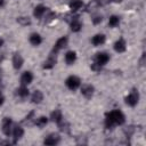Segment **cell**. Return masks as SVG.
Masks as SVG:
<instances>
[{"instance_id":"obj_12","label":"cell","mask_w":146,"mask_h":146,"mask_svg":"<svg viewBox=\"0 0 146 146\" xmlns=\"http://www.w3.org/2000/svg\"><path fill=\"white\" fill-rule=\"evenodd\" d=\"M22 65H23L22 56L19 54H17V52L14 54V56H13V66H14V68L15 70H19L22 67Z\"/></svg>"},{"instance_id":"obj_37","label":"cell","mask_w":146,"mask_h":146,"mask_svg":"<svg viewBox=\"0 0 146 146\" xmlns=\"http://www.w3.org/2000/svg\"><path fill=\"white\" fill-rule=\"evenodd\" d=\"M2 44H3V40H2V39H1V38H0V47H1V46H2Z\"/></svg>"},{"instance_id":"obj_34","label":"cell","mask_w":146,"mask_h":146,"mask_svg":"<svg viewBox=\"0 0 146 146\" xmlns=\"http://www.w3.org/2000/svg\"><path fill=\"white\" fill-rule=\"evenodd\" d=\"M3 100H5V97H3V95L0 92V105L3 104Z\"/></svg>"},{"instance_id":"obj_7","label":"cell","mask_w":146,"mask_h":146,"mask_svg":"<svg viewBox=\"0 0 146 146\" xmlns=\"http://www.w3.org/2000/svg\"><path fill=\"white\" fill-rule=\"evenodd\" d=\"M94 87L91 86V84H83L82 87H81V94L86 97V98H91L92 97V95H94Z\"/></svg>"},{"instance_id":"obj_8","label":"cell","mask_w":146,"mask_h":146,"mask_svg":"<svg viewBox=\"0 0 146 146\" xmlns=\"http://www.w3.org/2000/svg\"><path fill=\"white\" fill-rule=\"evenodd\" d=\"M11 119L10 117H5L2 120V132L6 135V136H9L10 135V128H11Z\"/></svg>"},{"instance_id":"obj_3","label":"cell","mask_w":146,"mask_h":146,"mask_svg":"<svg viewBox=\"0 0 146 146\" xmlns=\"http://www.w3.org/2000/svg\"><path fill=\"white\" fill-rule=\"evenodd\" d=\"M80 79L78 78V76H75V75H71V76H68L67 79H66V81H65V84H66V87L68 88V89H71V90H75L79 86H80Z\"/></svg>"},{"instance_id":"obj_4","label":"cell","mask_w":146,"mask_h":146,"mask_svg":"<svg viewBox=\"0 0 146 146\" xmlns=\"http://www.w3.org/2000/svg\"><path fill=\"white\" fill-rule=\"evenodd\" d=\"M67 41H68L67 36H62V38H59V39L56 41V43L54 44V48H52V50H51V54H55V55H56L60 49H63L64 47H66Z\"/></svg>"},{"instance_id":"obj_17","label":"cell","mask_w":146,"mask_h":146,"mask_svg":"<svg viewBox=\"0 0 146 146\" xmlns=\"http://www.w3.org/2000/svg\"><path fill=\"white\" fill-rule=\"evenodd\" d=\"M50 120H51L52 122H56V123L60 122V121L63 120V114H62V112H60L59 110H55L54 112H51V114H50Z\"/></svg>"},{"instance_id":"obj_9","label":"cell","mask_w":146,"mask_h":146,"mask_svg":"<svg viewBox=\"0 0 146 146\" xmlns=\"http://www.w3.org/2000/svg\"><path fill=\"white\" fill-rule=\"evenodd\" d=\"M56 63H57V58H56L55 54H51V55L48 57V59L43 63V68H46V70H50V68H52V67L55 66Z\"/></svg>"},{"instance_id":"obj_27","label":"cell","mask_w":146,"mask_h":146,"mask_svg":"<svg viewBox=\"0 0 146 146\" xmlns=\"http://www.w3.org/2000/svg\"><path fill=\"white\" fill-rule=\"evenodd\" d=\"M58 128L63 132H68L70 131V124L67 122H63V120L60 122H58Z\"/></svg>"},{"instance_id":"obj_6","label":"cell","mask_w":146,"mask_h":146,"mask_svg":"<svg viewBox=\"0 0 146 146\" xmlns=\"http://www.w3.org/2000/svg\"><path fill=\"white\" fill-rule=\"evenodd\" d=\"M110 60V56H108V54H106V52H98V54H96V56H95V62L97 63V64H99V65H105L107 62Z\"/></svg>"},{"instance_id":"obj_28","label":"cell","mask_w":146,"mask_h":146,"mask_svg":"<svg viewBox=\"0 0 146 146\" xmlns=\"http://www.w3.org/2000/svg\"><path fill=\"white\" fill-rule=\"evenodd\" d=\"M55 13H52V11H49L47 15H46V17H44V23H49L50 21H52L54 18H55Z\"/></svg>"},{"instance_id":"obj_13","label":"cell","mask_w":146,"mask_h":146,"mask_svg":"<svg viewBox=\"0 0 146 146\" xmlns=\"http://www.w3.org/2000/svg\"><path fill=\"white\" fill-rule=\"evenodd\" d=\"M32 80H33V75H32L31 72L26 71V72H24V73L22 74V78H21V82H22V84L27 86V84H30V83L32 82Z\"/></svg>"},{"instance_id":"obj_1","label":"cell","mask_w":146,"mask_h":146,"mask_svg":"<svg viewBox=\"0 0 146 146\" xmlns=\"http://www.w3.org/2000/svg\"><path fill=\"white\" fill-rule=\"evenodd\" d=\"M124 121H125L124 114L121 111H119V110H114V111H111L110 113L106 114L105 127L107 129H111L114 125H121V124H123Z\"/></svg>"},{"instance_id":"obj_15","label":"cell","mask_w":146,"mask_h":146,"mask_svg":"<svg viewBox=\"0 0 146 146\" xmlns=\"http://www.w3.org/2000/svg\"><path fill=\"white\" fill-rule=\"evenodd\" d=\"M105 40H106V36L104 34H96L91 39V42H92L94 46H100V44H103L105 42Z\"/></svg>"},{"instance_id":"obj_19","label":"cell","mask_w":146,"mask_h":146,"mask_svg":"<svg viewBox=\"0 0 146 146\" xmlns=\"http://www.w3.org/2000/svg\"><path fill=\"white\" fill-rule=\"evenodd\" d=\"M30 42H31V44H33V46H39V44L42 42V38H41V35L38 34V33H32V34L30 35Z\"/></svg>"},{"instance_id":"obj_11","label":"cell","mask_w":146,"mask_h":146,"mask_svg":"<svg viewBox=\"0 0 146 146\" xmlns=\"http://www.w3.org/2000/svg\"><path fill=\"white\" fill-rule=\"evenodd\" d=\"M70 24H71V30H72L73 32H79V31L81 30V27H82V24H81V22L79 21L78 16L73 17V18L71 19Z\"/></svg>"},{"instance_id":"obj_26","label":"cell","mask_w":146,"mask_h":146,"mask_svg":"<svg viewBox=\"0 0 146 146\" xmlns=\"http://www.w3.org/2000/svg\"><path fill=\"white\" fill-rule=\"evenodd\" d=\"M119 24H120V18H119V16L113 15V16L110 17V21H108V25H110V26L115 27V26H117Z\"/></svg>"},{"instance_id":"obj_21","label":"cell","mask_w":146,"mask_h":146,"mask_svg":"<svg viewBox=\"0 0 146 146\" xmlns=\"http://www.w3.org/2000/svg\"><path fill=\"white\" fill-rule=\"evenodd\" d=\"M82 5H83L82 0H71V2H70V9L73 10V11H76V10H79L82 7Z\"/></svg>"},{"instance_id":"obj_16","label":"cell","mask_w":146,"mask_h":146,"mask_svg":"<svg viewBox=\"0 0 146 146\" xmlns=\"http://www.w3.org/2000/svg\"><path fill=\"white\" fill-rule=\"evenodd\" d=\"M42 99H43V95H42V92H41L40 90H35V91L32 94V97H31L32 103H34V104H40V103L42 102Z\"/></svg>"},{"instance_id":"obj_14","label":"cell","mask_w":146,"mask_h":146,"mask_svg":"<svg viewBox=\"0 0 146 146\" xmlns=\"http://www.w3.org/2000/svg\"><path fill=\"white\" fill-rule=\"evenodd\" d=\"M13 135H14V138H15V141H14V143H16V141L19 140V139L23 137V135H24V130H23V128L19 127V125H15V127H14Z\"/></svg>"},{"instance_id":"obj_23","label":"cell","mask_w":146,"mask_h":146,"mask_svg":"<svg viewBox=\"0 0 146 146\" xmlns=\"http://www.w3.org/2000/svg\"><path fill=\"white\" fill-rule=\"evenodd\" d=\"M99 7V3H98V0H91L87 7H86V10L87 11H92V10H96L97 8Z\"/></svg>"},{"instance_id":"obj_29","label":"cell","mask_w":146,"mask_h":146,"mask_svg":"<svg viewBox=\"0 0 146 146\" xmlns=\"http://www.w3.org/2000/svg\"><path fill=\"white\" fill-rule=\"evenodd\" d=\"M102 21H103V17H102V15H94V16H92V23H94L95 25L99 24Z\"/></svg>"},{"instance_id":"obj_24","label":"cell","mask_w":146,"mask_h":146,"mask_svg":"<svg viewBox=\"0 0 146 146\" xmlns=\"http://www.w3.org/2000/svg\"><path fill=\"white\" fill-rule=\"evenodd\" d=\"M17 23L19 25H22V26H27V25L31 24V19L29 17H26V16H21V17L17 18Z\"/></svg>"},{"instance_id":"obj_32","label":"cell","mask_w":146,"mask_h":146,"mask_svg":"<svg viewBox=\"0 0 146 146\" xmlns=\"http://www.w3.org/2000/svg\"><path fill=\"white\" fill-rule=\"evenodd\" d=\"M110 1H112V0H98V3H99V6H103V5L108 3Z\"/></svg>"},{"instance_id":"obj_30","label":"cell","mask_w":146,"mask_h":146,"mask_svg":"<svg viewBox=\"0 0 146 146\" xmlns=\"http://www.w3.org/2000/svg\"><path fill=\"white\" fill-rule=\"evenodd\" d=\"M91 68H92L94 71H100V70H102V65H99V64H97V63L95 62L94 64H91Z\"/></svg>"},{"instance_id":"obj_33","label":"cell","mask_w":146,"mask_h":146,"mask_svg":"<svg viewBox=\"0 0 146 146\" xmlns=\"http://www.w3.org/2000/svg\"><path fill=\"white\" fill-rule=\"evenodd\" d=\"M139 63H140V65H141V66H144V65H145V54H143V56H141V58H140V62H139Z\"/></svg>"},{"instance_id":"obj_25","label":"cell","mask_w":146,"mask_h":146,"mask_svg":"<svg viewBox=\"0 0 146 146\" xmlns=\"http://www.w3.org/2000/svg\"><path fill=\"white\" fill-rule=\"evenodd\" d=\"M47 123H48V117L47 116H40V117H38L35 120V125L36 127H40V128L44 127Z\"/></svg>"},{"instance_id":"obj_35","label":"cell","mask_w":146,"mask_h":146,"mask_svg":"<svg viewBox=\"0 0 146 146\" xmlns=\"http://www.w3.org/2000/svg\"><path fill=\"white\" fill-rule=\"evenodd\" d=\"M3 3H5V0H0V7H2Z\"/></svg>"},{"instance_id":"obj_22","label":"cell","mask_w":146,"mask_h":146,"mask_svg":"<svg viewBox=\"0 0 146 146\" xmlns=\"http://www.w3.org/2000/svg\"><path fill=\"white\" fill-rule=\"evenodd\" d=\"M16 94L19 96V97H22V98H25L26 96H29V89L24 86V84H22L19 88H17V90H16Z\"/></svg>"},{"instance_id":"obj_31","label":"cell","mask_w":146,"mask_h":146,"mask_svg":"<svg viewBox=\"0 0 146 146\" xmlns=\"http://www.w3.org/2000/svg\"><path fill=\"white\" fill-rule=\"evenodd\" d=\"M124 132H125V133H127L128 136H130V135H131V133L133 132V127H132V125L128 127V129H125V130H124Z\"/></svg>"},{"instance_id":"obj_36","label":"cell","mask_w":146,"mask_h":146,"mask_svg":"<svg viewBox=\"0 0 146 146\" xmlns=\"http://www.w3.org/2000/svg\"><path fill=\"white\" fill-rule=\"evenodd\" d=\"M2 144H9V141H0V145H2Z\"/></svg>"},{"instance_id":"obj_20","label":"cell","mask_w":146,"mask_h":146,"mask_svg":"<svg viewBox=\"0 0 146 146\" xmlns=\"http://www.w3.org/2000/svg\"><path fill=\"white\" fill-rule=\"evenodd\" d=\"M76 59V54L75 51H67L66 55H65V60L68 65H72Z\"/></svg>"},{"instance_id":"obj_2","label":"cell","mask_w":146,"mask_h":146,"mask_svg":"<svg viewBox=\"0 0 146 146\" xmlns=\"http://www.w3.org/2000/svg\"><path fill=\"white\" fill-rule=\"evenodd\" d=\"M138 100H139V94H138V91L135 90V89L125 97V103H127L129 106H131V107L136 106V105L138 104Z\"/></svg>"},{"instance_id":"obj_10","label":"cell","mask_w":146,"mask_h":146,"mask_svg":"<svg viewBox=\"0 0 146 146\" xmlns=\"http://www.w3.org/2000/svg\"><path fill=\"white\" fill-rule=\"evenodd\" d=\"M125 49H127V44H125V41L122 38L119 39L117 41H115V43H114V50L116 52H123V51H125Z\"/></svg>"},{"instance_id":"obj_5","label":"cell","mask_w":146,"mask_h":146,"mask_svg":"<svg viewBox=\"0 0 146 146\" xmlns=\"http://www.w3.org/2000/svg\"><path fill=\"white\" fill-rule=\"evenodd\" d=\"M60 140V137L58 133H50L48 137H46V139L43 140L44 145H49V146H54L56 144H58Z\"/></svg>"},{"instance_id":"obj_38","label":"cell","mask_w":146,"mask_h":146,"mask_svg":"<svg viewBox=\"0 0 146 146\" xmlns=\"http://www.w3.org/2000/svg\"><path fill=\"white\" fill-rule=\"evenodd\" d=\"M115 1H116V2H121V0H115Z\"/></svg>"},{"instance_id":"obj_18","label":"cell","mask_w":146,"mask_h":146,"mask_svg":"<svg viewBox=\"0 0 146 146\" xmlns=\"http://www.w3.org/2000/svg\"><path fill=\"white\" fill-rule=\"evenodd\" d=\"M46 9H47V8H46L43 5H38V6L34 8V10H33V15H34V17H36V18H41L42 15L44 14Z\"/></svg>"}]
</instances>
